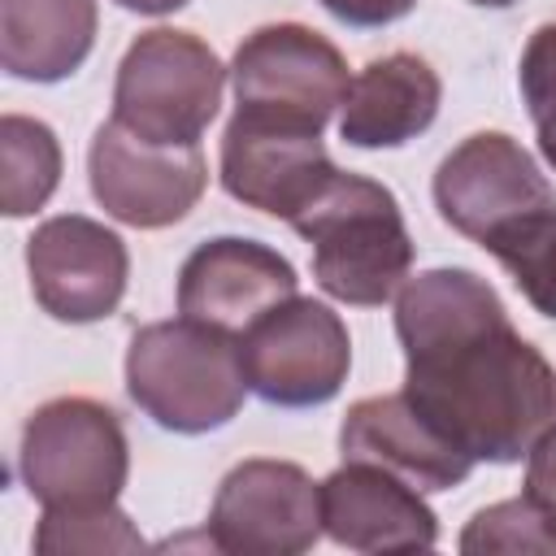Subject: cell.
Here are the masks:
<instances>
[{"instance_id": "3957f363", "label": "cell", "mask_w": 556, "mask_h": 556, "mask_svg": "<svg viewBox=\"0 0 556 556\" xmlns=\"http://www.w3.org/2000/svg\"><path fill=\"white\" fill-rule=\"evenodd\" d=\"M126 391L161 430L208 434L248 395L239 339L191 317L139 326L126 348Z\"/></svg>"}, {"instance_id": "4316f807", "label": "cell", "mask_w": 556, "mask_h": 556, "mask_svg": "<svg viewBox=\"0 0 556 556\" xmlns=\"http://www.w3.org/2000/svg\"><path fill=\"white\" fill-rule=\"evenodd\" d=\"M469 4H482V9H508V4H517V0H469Z\"/></svg>"}, {"instance_id": "ba28073f", "label": "cell", "mask_w": 556, "mask_h": 556, "mask_svg": "<svg viewBox=\"0 0 556 556\" xmlns=\"http://www.w3.org/2000/svg\"><path fill=\"white\" fill-rule=\"evenodd\" d=\"M348 83L352 78L343 52L300 22H274L252 30L230 61V87L243 113L313 130H326L330 113L348 96Z\"/></svg>"}, {"instance_id": "7c38bea8", "label": "cell", "mask_w": 556, "mask_h": 556, "mask_svg": "<svg viewBox=\"0 0 556 556\" xmlns=\"http://www.w3.org/2000/svg\"><path fill=\"white\" fill-rule=\"evenodd\" d=\"M26 269L35 304L48 317L87 326L122 304L130 252L117 230L83 213H61L35 226V235L26 239Z\"/></svg>"}, {"instance_id": "484cf974", "label": "cell", "mask_w": 556, "mask_h": 556, "mask_svg": "<svg viewBox=\"0 0 556 556\" xmlns=\"http://www.w3.org/2000/svg\"><path fill=\"white\" fill-rule=\"evenodd\" d=\"M534 126H539V152H543V161L556 169V113L543 117V122H534Z\"/></svg>"}, {"instance_id": "603a6c76", "label": "cell", "mask_w": 556, "mask_h": 556, "mask_svg": "<svg viewBox=\"0 0 556 556\" xmlns=\"http://www.w3.org/2000/svg\"><path fill=\"white\" fill-rule=\"evenodd\" d=\"M526 495L556 517V421L526 452Z\"/></svg>"}, {"instance_id": "ffe728a7", "label": "cell", "mask_w": 556, "mask_h": 556, "mask_svg": "<svg viewBox=\"0 0 556 556\" xmlns=\"http://www.w3.org/2000/svg\"><path fill=\"white\" fill-rule=\"evenodd\" d=\"M460 552L465 556H486V552H556V517L543 513L530 495L500 500L460 530Z\"/></svg>"}, {"instance_id": "e0dca14e", "label": "cell", "mask_w": 556, "mask_h": 556, "mask_svg": "<svg viewBox=\"0 0 556 556\" xmlns=\"http://www.w3.org/2000/svg\"><path fill=\"white\" fill-rule=\"evenodd\" d=\"M96 26V0H0V65L26 83H61L91 56Z\"/></svg>"}, {"instance_id": "7a4b0ae2", "label": "cell", "mask_w": 556, "mask_h": 556, "mask_svg": "<svg viewBox=\"0 0 556 556\" xmlns=\"http://www.w3.org/2000/svg\"><path fill=\"white\" fill-rule=\"evenodd\" d=\"M291 230L313 248V278L339 304L378 308L408 282L413 235L400 200L374 178L339 169Z\"/></svg>"}, {"instance_id": "8992f818", "label": "cell", "mask_w": 556, "mask_h": 556, "mask_svg": "<svg viewBox=\"0 0 556 556\" xmlns=\"http://www.w3.org/2000/svg\"><path fill=\"white\" fill-rule=\"evenodd\" d=\"M17 465L26 491L43 508H96L117 504L130 473V447L109 404L61 395L26 417Z\"/></svg>"}, {"instance_id": "5bb4252c", "label": "cell", "mask_w": 556, "mask_h": 556, "mask_svg": "<svg viewBox=\"0 0 556 556\" xmlns=\"http://www.w3.org/2000/svg\"><path fill=\"white\" fill-rule=\"evenodd\" d=\"M321 526L348 552H426L439 543V517L421 491L374 460H343L321 482Z\"/></svg>"}, {"instance_id": "7402d4cb", "label": "cell", "mask_w": 556, "mask_h": 556, "mask_svg": "<svg viewBox=\"0 0 556 556\" xmlns=\"http://www.w3.org/2000/svg\"><path fill=\"white\" fill-rule=\"evenodd\" d=\"M517 83H521V100L534 122L556 113V22H547L530 35V43L521 52Z\"/></svg>"}, {"instance_id": "5b68a950", "label": "cell", "mask_w": 556, "mask_h": 556, "mask_svg": "<svg viewBox=\"0 0 556 556\" xmlns=\"http://www.w3.org/2000/svg\"><path fill=\"white\" fill-rule=\"evenodd\" d=\"M434 208L456 235L500 256L556 213V191L517 139L504 130H478L439 161Z\"/></svg>"}, {"instance_id": "52a82bcc", "label": "cell", "mask_w": 556, "mask_h": 556, "mask_svg": "<svg viewBox=\"0 0 556 556\" xmlns=\"http://www.w3.org/2000/svg\"><path fill=\"white\" fill-rule=\"evenodd\" d=\"M248 391L278 408H313L343 391L352 339L343 317L308 295H291L239 334Z\"/></svg>"}, {"instance_id": "9a60e30c", "label": "cell", "mask_w": 556, "mask_h": 556, "mask_svg": "<svg viewBox=\"0 0 556 556\" xmlns=\"http://www.w3.org/2000/svg\"><path fill=\"white\" fill-rule=\"evenodd\" d=\"M339 452L343 460H374L417 491H452L473 469V460L404 391L356 400L343 413Z\"/></svg>"}, {"instance_id": "277c9868", "label": "cell", "mask_w": 556, "mask_h": 556, "mask_svg": "<svg viewBox=\"0 0 556 556\" xmlns=\"http://www.w3.org/2000/svg\"><path fill=\"white\" fill-rule=\"evenodd\" d=\"M226 74L230 70L200 35L152 26L126 48L117 65L113 122L148 143L191 148L217 117Z\"/></svg>"}, {"instance_id": "44dd1931", "label": "cell", "mask_w": 556, "mask_h": 556, "mask_svg": "<svg viewBox=\"0 0 556 556\" xmlns=\"http://www.w3.org/2000/svg\"><path fill=\"white\" fill-rule=\"evenodd\" d=\"M495 261L513 274L517 291L543 317H556V213L543 217L534 230H526L517 243H508Z\"/></svg>"}, {"instance_id": "6da1fadb", "label": "cell", "mask_w": 556, "mask_h": 556, "mask_svg": "<svg viewBox=\"0 0 556 556\" xmlns=\"http://www.w3.org/2000/svg\"><path fill=\"white\" fill-rule=\"evenodd\" d=\"M404 395L478 465H513L556 421V369L473 269H426L395 291Z\"/></svg>"}, {"instance_id": "4fadbf2b", "label": "cell", "mask_w": 556, "mask_h": 556, "mask_svg": "<svg viewBox=\"0 0 556 556\" xmlns=\"http://www.w3.org/2000/svg\"><path fill=\"white\" fill-rule=\"evenodd\" d=\"M295 265L269 243L222 235L200 243L178 269V313L226 334L252 330L295 295Z\"/></svg>"}, {"instance_id": "2e32d148", "label": "cell", "mask_w": 556, "mask_h": 556, "mask_svg": "<svg viewBox=\"0 0 556 556\" xmlns=\"http://www.w3.org/2000/svg\"><path fill=\"white\" fill-rule=\"evenodd\" d=\"M439 100L443 83L417 52H387L348 83L339 135L352 148H400L430 130Z\"/></svg>"}, {"instance_id": "30bf717a", "label": "cell", "mask_w": 556, "mask_h": 556, "mask_svg": "<svg viewBox=\"0 0 556 556\" xmlns=\"http://www.w3.org/2000/svg\"><path fill=\"white\" fill-rule=\"evenodd\" d=\"M87 174L100 208L135 230H161L182 222L208 187V165L200 143L161 148L130 135L113 117L91 135Z\"/></svg>"}, {"instance_id": "8fae6325", "label": "cell", "mask_w": 556, "mask_h": 556, "mask_svg": "<svg viewBox=\"0 0 556 556\" xmlns=\"http://www.w3.org/2000/svg\"><path fill=\"white\" fill-rule=\"evenodd\" d=\"M339 174L321 130L235 109L222 135V187L230 200L291 222Z\"/></svg>"}, {"instance_id": "9c48e42d", "label": "cell", "mask_w": 556, "mask_h": 556, "mask_svg": "<svg viewBox=\"0 0 556 556\" xmlns=\"http://www.w3.org/2000/svg\"><path fill=\"white\" fill-rule=\"evenodd\" d=\"M321 530V482L269 456L235 465L208 508V543L230 556H300Z\"/></svg>"}, {"instance_id": "d6986e66", "label": "cell", "mask_w": 556, "mask_h": 556, "mask_svg": "<svg viewBox=\"0 0 556 556\" xmlns=\"http://www.w3.org/2000/svg\"><path fill=\"white\" fill-rule=\"evenodd\" d=\"M143 534L130 526V517L117 504H96V508H43L39 530H35V552L61 556V552H139Z\"/></svg>"}, {"instance_id": "ac0fdd59", "label": "cell", "mask_w": 556, "mask_h": 556, "mask_svg": "<svg viewBox=\"0 0 556 556\" xmlns=\"http://www.w3.org/2000/svg\"><path fill=\"white\" fill-rule=\"evenodd\" d=\"M61 182V143L48 122L4 113L0 117V204L9 217L39 213Z\"/></svg>"}, {"instance_id": "cb8c5ba5", "label": "cell", "mask_w": 556, "mask_h": 556, "mask_svg": "<svg viewBox=\"0 0 556 556\" xmlns=\"http://www.w3.org/2000/svg\"><path fill=\"white\" fill-rule=\"evenodd\" d=\"M326 13H334L339 22H348V26H361V30H369V26H391V22H400V17H408L413 9H417V0H317Z\"/></svg>"}, {"instance_id": "d4e9b609", "label": "cell", "mask_w": 556, "mask_h": 556, "mask_svg": "<svg viewBox=\"0 0 556 556\" xmlns=\"http://www.w3.org/2000/svg\"><path fill=\"white\" fill-rule=\"evenodd\" d=\"M122 9H130V13H148V17H161V13H174V9H182L187 0H117Z\"/></svg>"}]
</instances>
